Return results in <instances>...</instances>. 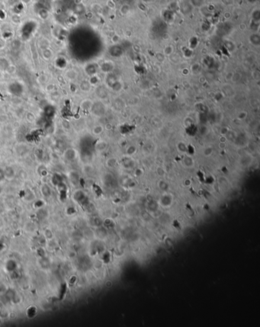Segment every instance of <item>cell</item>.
I'll list each match as a JSON object with an SVG mask.
<instances>
[{"label": "cell", "mask_w": 260, "mask_h": 327, "mask_svg": "<svg viewBox=\"0 0 260 327\" xmlns=\"http://www.w3.org/2000/svg\"><path fill=\"white\" fill-rule=\"evenodd\" d=\"M8 91L11 95L19 96L24 92V86L21 82H11L8 86Z\"/></svg>", "instance_id": "cell-1"}, {"label": "cell", "mask_w": 260, "mask_h": 327, "mask_svg": "<svg viewBox=\"0 0 260 327\" xmlns=\"http://www.w3.org/2000/svg\"><path fill=\"white\" fill-rule=\"evenodd\" d=\"M63 156L68 161H72L76 157V151L73 148H68L63 153Z\"/></svg>", "instance_id": "cell-2"}, {"label": "cell", "mask_w": 260, "mask_h": 327, "mask_svg": "<svg viewBox=\"0 0 260 327\" xmlns=\"http://www.w3.org/2000/svg\"><path fill=\"white\" fill-rule=\"evenodd\" d=\"M77 76H78L77 72L75 70H72V69H70L65 72V78L67 79L68 81H70V82L76 79L77 78Z\"/></svg>", "instance_id": "cell-3"}, {"label": "cell", "mask_w": 260, "mask_h": 327, "mask_svg": "<svg viewBox=\"0 0 260 327\" xmlns=\"http://www.w3.org/2000/svg\"><path fill=\"white\" fill-rule=\"evenodd\" d=\"M4 172H5V176H6V179H9V180H11L15 177V172L14 169L11 166H6L4 169Z\"/></svg>", "instance_id": "cell-4"}, {"label": "cell", "mask_w": 260, "mask_h": 327, "mask_svg": "<svg viewBox=\"0 0 260 327\" xmlns=\"http://www.w3.org/2000/svg\"><path fill=\"white\" fill-rule=\"evenodd\" d=\"M93 102L90 100V99H84L83 101H82V102L80 103V108L81 109L84 111H88L90 110L92 106Z\"/></svg>", "instance_id": "cell-5"}, {"label": "cell", "mask_w": 260, "mask_h": 327, "mask_svg": "<svg viewBox=\"0 0 260 327\" xmlns=\"http://www.w3.org/2000/svg\"><path fill=\"white\" fill-rule=\"evenodd\" d=\"M40 192L45 198H48L51 195V189H50L49 185L47 184H44L42 185L41 188H40Z\"/></svg>", "instance_id": "cell-6"}, {"label": "cell", "mask_w": 260, "mask_h": 327, "mask_svg": "<svg viewBox=\"0 0 260 327\" xmlns=\"http://www.w3.org/2000/svg\"><path fill=\"white\" fill-rule=\"evenodd\" d=\"M9 62L5 57H0V71H5L9 67Z\"/></svg>", "instance_id": "cell-7"}, {"label": "cell", "mask_w": 260, "mask_h": 327, "mask_svg": "<svg viewBox=\"0 0 260 327\" xmlns=\"http://www.w3.org/2000/svg\"><path fill=\"white\" fill-rule=\"evenodd\" d=\"M42 56H43V58H44V60H50L52 57H53V52H52L51 50L49 49V48H45V49H43V51H42Z\"/></svg>", "instance_id": "cell-8"}, {"label": "cell", "mask_w": 260, "mask_h": 327, "mask_svg": "<svg viewBox=\"0 0 260 327\" xmlns=\"http://www.w3.org/2000/svg\"><path fill=\"white\" fill-rule=\"evenodd\" d=\"M80 88L82 92H89L91 89V84L89 83V82H88V81H82L80 84Z\"/></svg>", "instance_id": "cell-9"}, {"label": "cell", "mask_w": 260, "mask_h": 327, "mask_svg": "<svg viewBox=\"0 0 260 327\" xmlns=\"http://www.w3.org/2000/svg\"><path fill=\"white\" fill-rule=\"evenodd\" d=\"M25 118H26V120L28 122H30V123L34 122V121H35V119H36L35 115H34L32 112H27L26 114H25Z\"/></svg>", "instance_id": "cell-10"}, {"label": "cell", "mask_w": 260, "mask_h": 327, "mask_svg": "<svg viewBox=\"0 0 260 327\" xmlns=\"http://www.w3.org/2000/svg\"><path fill=\"white\" fill-rule=\"evenodd\" d=\"M103 131V128L101 125H96L95 127H94V128L92 129V133L95 135H99L101 133H102Z\"/></svg>", "instance_id": "cell-11"}, {"label": "cell", "mask_w": 260, "mask_h": 327, "mask_svg": "<svg viewBox=\"0 0 260 327\" xmlns=\"http://www.w3.org/2000/svg\"><path fill=\"white\" fill-rule=\"evenodd\" d=\"M106 147V143L103 142V141H100L99 143H97L95 146V148L98 151H103Z\"/></svg>", "instance_id": "cell-12"}, {"label": "cell", "mask_w": 260, "mask_h": 327, "mask_svg": "<svg viewBox=\"0 0 260 327\" xmlns=\"http://www.w3.org/2000/svg\"><path fill=\"white\" fill-rule=\"evenodd\" d=\"M61 125L63 127V129L69 130L71 128V124L70 122L68 120H63L61 121Z\"/></svg>", "instance_id": "cell-13"}, {"label": "cell", "mask_w": 260, "mask_h": 327, "mask_svg": "<svg viewBox=\"0 0 260 327\" xmlns=\"http://www.w3.org/2000/svg\"><path fill=\"white\" fill-rule=\"evenodd\" d=\"M45 89H46V91L48 92H52L55 91L56 86L53 83H49V84H48V85H47V86H46V88H45Z\"/></svg>", "instance_id": "cell-14"}, {"label": "cell", "mask_w": 260, "mask_h": 327, "mask_svg": "<svg viewBox=\"0 0 260 327\" xmlns=\"http://www.w3.org/2000/svg\"><path fill=\"white\" fill-rule=\"evenodd\" d=\"M15 71H16V68H15V66L10 64L9 67H8L7 70H6V72H8L9 74H13L15 72Z\"/></svg>", "instance_id": "cell-15"}, {"label": "cell", "mask_w": 260, "mask_h": 327, "mask_svg": "<svg viewBox=\"0 0 260 327\" xmlns=\"http://www.w3.org/2000/svg\"><path fill=\"white\" fill-rule=\"evenodd\" d=\"M8 121V116L5 114H0V124H5Z\"/></svg>", "instance_id": "cell-16"}, {"label": "cell", "mask_w": 260, "mask_h": 327, "mask_svg": "<svg viewBox=\"0 0 260 327\" xmlns=\"http://www.w3.org/2000/svg\"><path fill=\"white\" fill-rule=\"evenodd\" d=\"M89 83L91 84V86H92V85H95V84L98 83V82H99V79H98V78H97V76H92L91 78H90V80H89Z\"/></svg>", "instance_id": "cell-17"}, {"label": "cell", "mask_w": 260, "mask_h": 327, "mask_svg": "<svg viewBox=\"0 0 260 327\" xmlns=\"http://www.w3.org/2000/svg\"><path fill=\"white\" fill-rule=\"evenodd\" d=\"M5 179H6V176H5L4 169H2V167H0V182H2Z\"/></svg>", "instance_id": "cell-18"}, {"label": "cell", "mask_w": 260, "mask_h": 327, "mask_svg": "<svg viewBox=\"0 0 260 327\" xmlns=\"http://www.w3.org/2000/svg\"><path fill=\"white\" fill-rule=\"evenodd\" d=\"M75 2H76V4H80L82 2V0H76L75 1Z\"/></svg>", "instance_id": "cell-19"}, {"label": "cell", "mask_w": 260, "mask_h": 327, "mask_svg": "<svg viewBox=\"0 0 260 327\" xmlns=\"http://www.w3.org/2000/svg\"><path fill=\"white\" fill-rule=\"evenodd\" d=\"M0 74H1V71H0Z\"/></svg>", "instance_id": "cell-20"}]
</instances>
